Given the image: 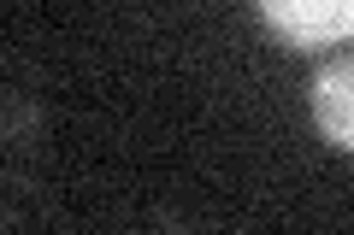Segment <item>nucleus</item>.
Here are the masks:
<instances>
[{
    "instance_id": "obj_1",
    "label": "nucleus",
    "mask_w": 354,
    "mask_h": 235,
    "mask_svg": "<svg viewBox=\"0 0 354 235\" xmlns=\"http://www.w3.org/2000/svg\"><path fill=\"white\" fill-rule=\"evenodd\" d=\"M290 41H337L354 30V0H260Z\"/></svg>"
},
{
    "instance_id": "obj_2",
    "label": "nucleus",
    "mask_w": 354,
    "mask_h": 235,
    "mask_svg": "<svg viewBox=\"0 0 354 235\" xmlns=\"http://www.w3.org/2000/svg\"><path fill=\"white\" fill-rule=\"evenodd\" d=\"M313 124L330 147L354 153V59H330L313 76Z\"/></svg>"
}]
</instances>
